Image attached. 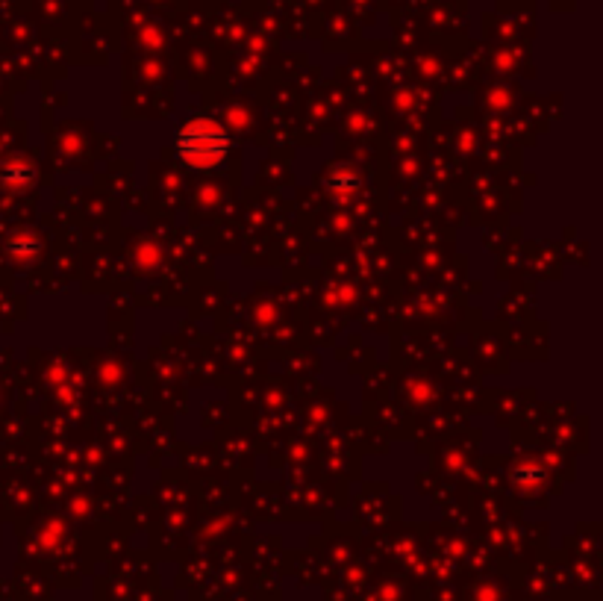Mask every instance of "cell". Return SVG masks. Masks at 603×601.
<instances>
[{"label":"cell","mask_w":603,"mask_h":601,"mask_svg":"<svg viewBox=\"0 0 603 601\" xmlns=\"http://www.w3.org/2000/svg\"><path fill=\"white\" fill-rule=\"evenodd\" d=\"M0 177H3L6 186H27L33 180V165L24 163V160H12L0 171Z\"/></svg>","instance_id":"cell-2"},{"label":"cell","mask_w":603,"mask_h":601,"mask_svg":"<svg viewBox=\"0 0 603 601\" xmlns=\"http://www.w3.org/2000/svg\"><path fill=\"white\" fill-rule=\"evenodd\" d=\"M230 148L227 130L212 118H192L177 133V157L192 168H212Z\"/></svg>","instance_id":"cell-1"},{"label":"cell","mask_w":603,"mask_h":601,"mask_svg":"<svg viewBox=\"0 0 603 601\" xmlns=\"http://www.w3.org/2000/svg\"><path fill=\"white\" fill-rule=\"evenodd\" d=\"M9 251H12L15 257H30V254L36 251V239H33V236H18V239L9 242Z\"/></svg>","instance_id":"cell-3"},{"label":"cell","mask_w":603,"mask_h":601,"mask_svg":"<svg viewBox=\"0 0 603 601\" xmlns=\"http://www.w3.org/2000/svg\"><path fill=\"white\" fill-rule=\"evenodd\" d=\"M342 186H348V189H353L356 186V177H351V174H339V177H333V189H342Z\"/></svg>","instance_id":"cell-4"}]
</instances>
